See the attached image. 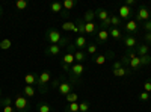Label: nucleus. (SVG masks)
I'll return each instance as SVG.
<instances>
[{"label":"nucleus","instance_id":"obj_1","mask_svg":"<svg viewBox=\"0 0 151 112\" xmlns=\"http://www.w3.org/2000/svg\"><path fill=\"white\" fill-rule=\"evenodd\" d=\"M45 40L48 41V44H58V46H60L62 48L68 47V44H70L68 38L62 36V33H60L58 29H55V27H48V29L45 30Z\"/></svg>","mask_w":151,"mask_h":112},{"label":"nucleus","instance_id":"obj_2","mask_svg":"<svg viewBox=\"0 0 151 112\" xmlns=\"http://www.w3.org/2000/svg\"><path fill=\"white\" fill-rule=\"evenodd\" d=\"M50 83H52V73H50V70H44L42 73L38 74V80H36L35 88L40 94H47V91L50 88Z\"/></svg>","mask_w":151,"mask_h":112},{"label":"nucleus","instance_id":"obj_3","mask_svg":"<svg viewBox=\"0 0 151 112\" xmlns=\"http://www.w3.org/2000/svg\"><path fill=\"white\" fill-rule=\"evenodd\" d=\"M14 109L17 112H29L30 103L27 100V97H24L23 94H17L15 98H14Z\"/></svg>","mask_w":151,"mask_h":112},{"label":"nucleus","instance_id":"obj_4","mask_svg":"<svg viewBox=\"0 0 151 112\" xmlns=\"http://www.w3.org/2000/svg\"><path fill=\"white\" fill-rule=\"evenodd\" d=\"M150 17H151V11L145 5H141L139 9L136 11V20L134 21L136 23H145L150 20Z\"/></svg>","mask_w":151,"mask_h":112},{"label":"nucleus","instance_id":"obj_5","mask_svg":"<svg viewBox=\"0 0 151 112\" xmlns=\"http://www.w3.org/2000/svg\"><path fill=\"white\" fill-rule=\"evenodd\" d=\"M73 88H74V85L71 82H65V80H60L59 86H58V92L60 95H68L70 92H73Z\"/></svg>","mask_w":151,"mask_h":112},{"label":"nucleus","instance_id":"obj_6","mask_svg":"<svg viewBox=\"0 0 151 112\" xmlns=\"http://www.w3.org/2000/svg\"><path fill=\"white\" fill-rule=\"evenodd\" d=\"M109 40V30L106 29H100L98 32H95V44H104Z\"/></svg>","mask_w":151,"mask_h":112},{"label":"nucleus","instance_id":"obj_7","mask_svg":"<svg viewBox=\"0 0 151 112\" xmlns=\"http://www.w3.org/2000/svg\"><path fill=\"white\" fill-rule=\"evenodd\" d=\"M124 29H125V32H127V35L134 36V33L139 30V24H137L134 20H129L127 23L124 24Z\"/></svg>","mask_w":151,"mask_h":112},{"label":"nucleus","instance_id":"obj_8","mask_svg":"<svg viewBox=\"0 0 151 112\" xmlns=\"http://www.w3.org/2000/svg\"><path fill=\"white\" fill-rule=\"evenodd\" d=\"M132 8L130 6H127V5H121L119 8H118V17L124 21V20H127V18H130V15H132Z\"/></svg>","mask_w":151,"mask_h":112},{"label":"nucleus","instance_id":"obj_9","mask_svg":"<svg viewBox=\"0 0 151 112\" xmlns=\"http://www.w3.org/2000/svg\"><path fill=\"white\" fill-rule=\"evenodd\" d=\"M60 52H62V47L58 44H48V47L44 50L45 56H58Z\"/></svg>","mask_w":151,"mask_h":112},{"label":"nucleus","instance_id":"obj_10","mask_svg":"<svg viewBox=\"0 0 151 112\" xmlns=\"http://www.w3.org/2000/svg\"><path fill=\"white\" fill-rule=\"evenodd\" d=\"M122 43L127 48H136L137 46V41H136V36H132V35H125L122 36Z\"/></svg>","mask_w":151,"mask_h":112},{"label":"nucleus","instance_id":"obj_11","mask_svg":"<svg viewBox=\"0 0 151 112\" xmlns=\"http://www.w3.org/2000/svg\"><path fill=\"white\" fill-rule=\"evenodd\" d=\"M62 30H65V32H73V33H79V29H77V24L73 23V21H64L62 23V26H60Z\"/></svg>","mask_w":151,"mask_h":112},{"label":"nucleus","instance_id":"obj_12","mask_svg":"<svg viewBox=\"0 0 151 112\" xmlns=\"http://www.w3.org/2000/svg\"><path fill=\"white\" fill-rule=\"evenodd\" d=\"M86 59H88V55L85 50H76L74 52V64H85Z\"/></svg>","mask_w":151,"mask_h":112},{"label":"nucleus","instance_id":"obj_13","mask_svg":"<svg viewBox=\"0 0 151 112\" xmlns=\"http://www.w3.org/2000/svg\"><path fill=\"white\" fill-rule=\"evenodd\" d=\"M74 47L79 48V50H83V48H86V47H88V40H86V36H76V40H74Z\"/></svg>","mask_w":151,"mask_h":112},{"label":"nucleus","instance_id":"obj_14","mask_svg":"<svg viewBox=\"0 0 151 112\" xmlns=\"http://www.w3.org/2000/svg\"><path fill=\"white\" fill-rule=\"evenodd\" d=\"M109 17H110V15H109L107 9H104V8H98V9H95V18H98L100 23L104 21V20H107Z\"/></svg>","mask_w":151,"mask_h":112},{"label":"nucleus","instance_id":"obj_15","mask_svg":"<svg viewBox=\"0 0 151 112\" xmlns=\"http://www.w3.org/2000/svg\"><path fill=\"white\" fill-rule=\"evenodd\" d=\"M134 50H136V55L141 58V56L148 55V52H150V46H148V44H145V43H144V44H137Z\"/></svg>","mask_w":151,"mask_h":112},{"label":"nucleus","instance_id":"obj_16","mask_svg":"<svg viewBox=\"0 0 151 112\" xmlns=\"http://www.w3.org/2000/svg\"><path fill=\"white\" fill-rule=\"evenodd\" d=\"M112 74L115 77H124V76H129V74H132V70L130 68H125V67H121L118 70H112Z\"/></svg>","mask_w":151,"mask_h":112},{"label":"nucleus","instance_id":"obj_17","mask_svg":"<svg viewBox=\"0 0 151 112\" xmlns=\"http://www.w3.org/2000/svg\"><path fill=\"white\" fill-rule=\"evenodd\" d=\"M109 36H112L113 40H122V30L119 27H110L109 29Z\"/></svg>","mask_w":151,"mask_h":112},{"label":"nucleus","instance_id":"obj_18","mask_svg":"<svg viewBox=\"0 0 151 112\" xmlns=\"http://www.w3.org/2000/svg\"><path fill=\"white\" fill-rule=\"evenodd\" d=\"M36 92H38L36 88L32 86V85H26V86H24V90H23V95L24 97H35Z\"/></svg>","mask_w":151,"mask_h":112},{"label":"nucleus","instance_id":"obj_19","mask_svg":"<svg viewBox=\"0 0 151 112\" xmlns=\"http://www.w3.org/2000/svg\"><path fill=\"white\" fill-rule=\"evenodd\" d=\"M36 80H38V74H35V73H29V74L24 76V82H26V85L35 86L36 85Z\"/></svg>","mask_w":151,"mask_h":112},{"label":"nucleus","instance_id":"obj_20","mask_svg":"<svg viewBox=\"0 0 151 112\" xmlns=\"http://www.w3.org/2000/svg\"><path fill=\"white\" fill-rule=\"evenodd\" d=\"M83 21L85 23H94V20H95V11H92V9H88L85 14H83Z\"/></svg>","mask_w":151,"mask_h":112},{"label":"nucleus","instance_id":"obj_21","mask_svg":"<svg viewBox=\"0 0 151 112\" xmlns=\"http://www.w3.org/2000/svg\"><path fill=\"white\" fill-rule=\"evenodd\" d=\"M50 11H52L53 14H60V12L64 11L62 2H52V3H50Z\"/></svg>","mask_w":151,"mask_h":112},{"label":"nucleus","instance_id":"obj_22","mask_svg":"<svg viewBox=\"0 0 151 112\" xmlns=\"http://www.w3.org/2000/svg\"><path fill=\"white\" fill-rule=\"evenodd\" d=\"M129 68H130L132 71L142 68V65H141V58H139V56H134L133 59H130V67H129Z\"/></svg>","mask_w":151,"mask_h":112},{"label":"nucleus","instance_id":"obj_23","mask_svg":"<svg viewBox=\"0 0 151 112\" xmlns=\"http://www.w3.org/2000/svg\"><path fill=\"white\" fill-rule=\"evenodd\" d=\"M36 109H38V112H52V105L48 102H41L36 105Z\"/></svg>","mask_w":151,"mask_h":112},{"label":"nucleus","instance_id":"obj_24","mask_svg":"<svg viewBox=\"0 0 151 112\" xmlns=\"http://www.w3.org/2000/svg\"><path fill=\"white\" fill-rule=\"evenodd\" d=\"M76 5H77V2H76V0H64V2H62L64 11H67V12H70L71 9H74Z\"/></svg>","mask_w":151,"mask_h":112},{"label":"nucleus","instance_id":"obj_25","mask_svg":"<svg viewBox=\"0 0 151 112\" xmlns=\"http://www.w3.org/2000/svg\"><path fill=\"white\" fill-rule=\"evenodd\" d=\"M97 30V24L95 23H85V35H92Z\"/></svg>","mask_w":151,"mask_h":112},{"label":"nucleus","instance_id":"obj_26","mask_svg":"<svg viewBox=\"0 0 151 112\" xmlns=\"http://www.w3.org/2000/svg\"><path fill=\"white\" fill-rule=\"evenodd\" d=\"M79 100V94L77 92H70L68 95H65V103H77Z\"/></svg>","mask_w":151,"mask_h":112},{"label":"nucleus","instance_id":"obj_27","mask_svg":"<svg viewBox=\"0 0 151 112\" xmlns=\"http://www.w3.org/2000/svg\"><path fill=\"white\" fill-rule=\"evenodd\" d=\"M74 23L77 24V29H79V36H85V21H83V18H77Z\"/></svg>","mask_w":151,"mask_h":112},{"label":"nucleus","instance_id":"obj_28","mask_svg":"<svg viewBox=\"0 0 151 112\" xmlns=\"http://www.w3.org/2000/svg\"><path fill=\"white\" fill-rule=\"evenodd\" d=\"M64 109L65 112H79V103H65Z\"/></svg>","mask_w":151,"mask_h":112},{"label":"nucleus","instance_id":"obj_29","mask_svg":"<svg viewBox=\"0 0 151 112\" xmlns=\"http://www.w3.org/2000/svg\"><path fill=\"white\" fill-rule=\"evenodd\" d=\"M92 61H94V64H97V65H103V64H106L107 58H106V55H95Z\"/></svg>","mask_w":151,"mask_h":112},{"label":"nucleus","instance_id":"obj_30","mask_svg":"<svg viewBox=\"0 0 151 112\" xmlns=\"http://www.w3.org/2000/svg\"><path fill=\"white\" fill-rule=\"evenodd\" d=\"M14 105V98L11 97H0V106L5 108V106H12Z\"/></svg>","mask_w":151,"mask_h":112},{"label":"nucleus","instance_id":"obj_31","mask_svg":"<svg viewBox=\"0 0 151 112\" xmlns=\"http://www.w3.org/2000/svg\"><path fill=\"white\" fill-rule=\"evenodd\" d=\"M27 6H29V2H27V0H17V2H15V9H18V11L27 9Z\"/></svg>","mask_w":151,"mask_h":112},{"label":"nucleus","instance_id":"obj_32","mask_svg":"<svg viewBox=\"0 0 151 112\" xmlns=\"http://www.w3.org/2000/svg\"><path fill=\"white\" fill-rule=\"evenodd\" d=\"M110 21H112V27H121L122 26V20L118 15H110Z\"/></svg>","mask_w":151,"mask_h":112},{"label":"nucleus","instance_id":"obj_33","mask_svg":"<svg viewBox=\"0 0 151 112\" xmlns=\"http://www.w3.org/2000/svg\"><path fill=\"white\" fill-rule=\"evenodd\" d=\"M11 47H12V41L9 38H3L0 41V48H2V50H9Z\"/></svg>","mask_w":151,"mask_h":112},{"label":"nucleus","instance_id":"obj_34","mask_svg":"<svg viewBox=\"0 0 151 112\" xmlns=\"http://www.w3.org/2000/svg\"><path fill=\"white\" fill-rule=\"evenodd\" d=\"M89 108H91V105L88 100H82L79 103V112H89Z\"/></svg>","mask_w":151,"mask_h":112},{"label":"nucleus","instance_id":"obj_35","mask_svg":"<svg viewBox=\"0 0 151 112\" xmlns=\"http://www.w3.org/2000/svg\"><path fill=\"white\" fill-rule=\"evenodd\" d=\"M97 44L95 43H92V44H88V47H86V55H95L97 53Z\"/></svg>","mask_w":151,"mask_h":112},{"label":"nucleus","instance_id":"obj_36","mask_svg":"<svg viewBox=\"0 0 151 112\" xmlns=\"http://www.w3.org/2000/svg\"><path fill=\"white\" fill-rule=\"evenodd\" d=\"M150 64H151V56H150V55L141 56V65H142V67H148Z\"/></svg>","mask_w":151,"mask_h":112},{"label":"nucleus","instance_id":"obj_37","mask_svg":"<svg viewBox=\"0 0 151 112\" xmlns=\"http://www.w3.org/2000/svg\"><path fill=\"white\" fill-rule=\"evenodd\" d=\"M125 56H127L129 59H133V58L137 56V55H136V50H134V48H127V52H125Z\"/></svg>","mask_w":151,"mask_h":112},{"label":"nucleus","instance_id":"obj_38","mask_svg":"<svg viewBox=\"0 0 151 112\" xmlns=\"http://www.w3.org/2000/svg\"><path fill=\"white\" fill-rule=\"evenodd\" d=\"M139 100H141V102H148V100H150V94L145 92V91H142V92L139 94Z\"/></svg>","mask_w":151,"mask_h":112},{"label":"nucleus","instance_id":"obj_39","mask_svg":"<svg viewBox=\"0 0 151 112\" xmlns=\"http://www.w3.org/2000/svg\"><path fill=\"white\" fill-rule=\"evenodd\" d=\"M144 91L145 92H151V79H148V80H145V83H144Z\"/></svg>","mask_w":151,"mask_h":112},{"label":"nucleus","instance_id":"obj_40","mask_svg":"<svg viewBox=\"0 0 151 112\" xmlns=\"http://www.w3.org/2000/svg\"><path fill=\"white\" fill-rule=\"evenodd\" d=\"M121 62H122V67H125V68H129V67H130V59L125 56V55L121 58Z\"/></svg>","mask_w":151,"mask_h":112},{"label":"nucleus","instance_id":"obj_41","mask_svg":"<svg viewBox=\"0 0 151 112\" xmlns=\"http://www.w3.org/2000/svg\"><path fill=\"white\" fill-rule=\"evenodd\" d=\"M59 83H60V79H53L52 83H50V88H52V90H58Z\"/></svg>","mask_w":151,"mask_h":112},{"label":"nucleus","instance_id":"obj_42","mask_svg":"<svg viewBox=\"0 0 151 112\" xmlns=\"http://www.w3.org/2000/svg\"><path fill=\"white\" fill-rule=\"evenodd\" d=\"M142 27H144V30H145V32H151V20L145 21V23L142 24Z\"/></svg>","mask_w":151,"mask_h":112},{"label":"nucleus","instance_id":"obj_43","mask_svg":"<svg viewBox=\"0 0 151 112\" xmlns=\"http://www.w3.org/2000/svg\"><path fill=\"white\" fill-rule=\"evenodd\" d=\"M144 41H145V44H151V32H147L145 35H144Z\"/></svg>","mask_w":151,"mask_h":112},{"label":"nucleus","instance_id":"obj_44","mask_svg":"<svg viewBox=\"0 0 151 112\" xmlns=\"http://www.w3.org/2000/svg\"><path fill=\"white\" fill-rule=\"evenodd\" d=\"M121 67H122V62L121 61H115V62H113V65H112V70H118Z\"/></svg>","mask_w":151,"mask_h":112},{"label":"nucleus","instance_id":"obj_45","mask_svg":"<svg viewBox=\"0 0 151 112\" xmlns=\"http://www.w3.org/2000/svg\"><path fill=\"white\" fill-rule=\"evenodd\" d=\"M3 112H15V109H14V106H5Z\"/></svg>","mask_w":151,"mask_h":112},{"label":"nucleus","instance_id":"obj_46","mask_svg":"<svg viewBox=\"0 0 151 112\" xmlns=\"http://www.w3.org/2000/svg\"><path fill=\"white\" fill-rule=\"evenodd\" d=\"M136 2H134V0H125V2H124V5H127V6H133Z\"/></svg>","mask_w":151,"mask_h":112},{"label":"nucleus","instance_id":"obj_47","mask_svg":"<svg viewBox=\"0 0 151 112\" xmlns=\"http://www.w3.org/2000/svg\"><path fill=\"white\" fill-rule=\"evenodd\" d=\"M68 15H70V12H67V11H62L60 12V17L62 18H68Z\"/></svg>","mask_w":151,"mask_h":112},{"label":"nucleus","instance_id":"obj_48","mask_svg":"<svg viewBox=\"0 0 151 112\" xmlns=\"http://www.w3.org/2000/svg\"><path fill=\"white\" fill-rule=\"evenodd\" d=\"M2 15H3V6L0 5V17H2Z\"/></svg>","mask_w":151,"mask_h":112},{"label":"nucleus","instance_id":"obj_49","mask_svg":"<svg viewBox=\"0 0 151 112\" xmlns=\"http://www.w3.org/2000/svg\"><path fill=\"white\" fill-rule=\"evenodd\" d=\"M0 97H2V88H0Z\"/></svg>","mask_w":151,"mask_h":112},{"label":"nucleus","instance_id":"obj_50","mask_svg":"<svg viewBox=\"0 0 151 112\" xmlns=\"http://www.w3.org/2000/svg\"><path fill=\"white\" fill-rule=\"evenodd\" d=\"M150 100H151V92H150Z\"/></svg>","mask_w":151,"mask_h":112}]
</instances>
